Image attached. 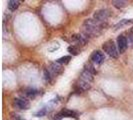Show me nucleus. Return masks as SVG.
<instances>
[{"label":"nucleus","mask_w":133,"mask_h":120,"mask_svg":"<svg viewBox=\"0 0 133 120\" xmlns=\"http://www.w3.org/2000/svg\"><path fill=\"white\" fill-rule=\"evenodd\" d=\"M104 27L103 24H100L98 21L94 19H86L83 22V25H82V29H83V32L85 33L86 36H96L100 33L101 29Z\"/></svg>","instance_id":"1"},{"label":"nucleus","mask_w":133,"mask_h":120,"mask_svg":"<svg viewBox=\"0 0 133 120\" xmlns=\"http://www.w3.org/2000/svg\"><path fill=\"white\" fill-rule=\"evenodd\" d=\"M102 49L110 57H112V58H117L118 57L119 51L117 50V47H116L115 43L113 42V40H108L106 42H104L103 43V46H102Z\"/></svg>","instance_id":"2"},{"label":"nucleus","mask_w":133,"mask_h":120,"mask_svg":"<svg viewBox=\"0 0 133 120\" xmlns=\"http://www.w3.org/2000/svg\"><path fill=\"white\" fill-rule=\"evenodd\" d=\"M110 11L108 9H99L95 11L93 14V19L98 21V22H104L110 16Z\"/></svg>","instance_id":"3"},{"label":"nucleus","mask_w":133,"mask_h":120,"mask_svg":"<svg viewBox=\"0 0 133 120\" xmlns=\"http://www.w3.org/2000/svg\"><path fill=\"white\" fill-rule=\"evenodd\" d=\"M90 59L92 60L93 63H96V64H101L104 62L105 60V55L102 51L100 50H94L93 52L90 55Z\"/></svg>","instance_id":"4"},{"label":"nucleus","mask_w":133,"mask_h":120,"mask_svg":"<svg viewBox=\"0 0 133 120\" xmlns=\"http://www.w3.org/2000/svg\"><path fill=\"white\" fill-rule=\"evenodd\" d=\"M117 46H118V51L119 53H124L125 50L127 49L128 46V41L127 38L124 35H120L117 38Z\"/></svg>","instance_id":"5"},{"label":"nucleus","mask_w":133,"mask_h":120,"mask_svg":"<svg viewBox=\"0 0 133 120\" xmlns=\"http://www.w3.org/2000/svg\"><path fill=\"white\" fill-rule=\"evenodd\" d=\"M13 104L16 108L21 109V110H27L30 107V103L26 99H23V98H15Z\"/></svg>","instance_id":"6"},{"label":"nucleus","mask_w":133,"mask_h":120,"mask_svg":"<svg viewBox=\"0 0 133 120\" xmlns=\"http://www.w3.org/2000/svg\"><path fill=\"white\" fill-rule=\"evenodd\" d=\"M63 117H73V118H76L77 117V113L73 111V110H69V109H62L59 113L55 116V119L60 120Z\"/></svg>","instance_id":"7"},{"label":"nucleus","mask_w":133,"mask_h":120,"mask_svg":"<svg viewBox=\"0 0 133 120\" xmlns=\"http://www.w3.org/2000/svg\"><path fill=\"white\" fill-rule=\"evenodd\" d=\"M64 68H62L61 64L57 63V62H54V63H51L50 64V67H49V71L50 73L53 74V75H59L63 72Z\"/></svg>","instance_id":"8"},{"label":"nucleus","mask_w":133,"mask_h":120,"mask_svg":"<svg viewBox=\"0 0 133 120\" xmlns=\"http://www.w3.org/2000/svg\"><path fill=\"white\" fill-rule=\"evenodd\" d=\"M76 87L78 88V90H79V91H85V90L90 89V87H91V83H89V82L84 81V80H82V79H80L79 78V81L77 82Z\"/></svg>","instance_id":"9"},{"label":"nucleus","mask_w":133,"mask_h":120,"mask_svg":"<svg viewBox=\"0 0 133 120\" xmlns=\"http://www.w3.org/2000/svg\"><path fill=\"white\" fill-rule=\"evenodd\" d=\"M71 40L73 41L74 43L76 44H81V45H84L86 43V39L84 36H82L81 34H74L71 36Z\"/></svg>","instance_id":"10"},{"label":"nucleus","mask_w":133,"mask_h":120,"mask_svg":"<svg viewBox=\"0 0 133 120\" xmlns=\"http://www.w3.org/2000/svg\"><path fill=\"white\" fill-rule=\"evenodd\" d=\"M133 23V19H122L120 20L119 22L114 26V30L116 31V30H118L120 28H123V27L125 26H128V25H130V24H132Z\"/></svg>","instance_id":"11"},{"label":"nucleus","mask_w":133,"mask_h":120,"mask_svg":"<svg viewBox=\"0 0 133 120\" xmlns=\"http://www.w3.org/2000/svg\"><path fill=\"white\" fill-rule=\"evenodd\" d=\"M80 79H82V80H84V81H87V82L91 83V82L93 81V74L90 73V72L87 71V70H83L82 73H81V75H80Z\"/></svg>","instance_id":"12"},{"label":"nucleus","mask_w":133,"mask_h":120,"mask_svg":"<svg viewBox=\"0 0 133 120\" xmlns=\"http://www.w3.org/2000/svg\"><path fill=\"white\" fill-rule=\"evenodd\" d=\"M20 5V1L18 0H10L8 1V9L10 11H15Z\"/></svg>","instance_id":"13"},{"label":"nucleus","mask_w":133,"mask_h":120,"mask_svg":"<svg viewBox=\"0 0 133 120\" xmlns=\"http://www.w3.org/2000/svg\"><path fill=\"white\" fill-rule=\"evenodd\" d=\"M24 94L28 98H34L37 95V90H35L33 88H27L26 90L24 91Z\"/></svg>","instance_id":"14"},{"label":"nucleus","mask_w":133,"mask_h":120,"mask_svg":"<svg viewBox=\"0 0 133 120\" xmlns=\"http://www.w3.org/2000/svg\"><path fill=\"white\" fill-rule=\"evenodd\" d=\"M112 5L114 7H116V8H124V7H126L127 5V2L126 1H122V0H113L112 1Z\"/></svg>","instance_id":"15"},{"label":"nucleus","mask_w":133,"mask_h":120,"mask_svg":"<svg viewBox=\"0 0 133 120\" xmlns=\"http://www.w3.org/2000/svg\"><path fill=\"white\" fill-rule=\"evenodd\" d=\"M71 59V57L70 56H63V57H60L58 59L56 60V62L57 63H59V64H68L69 63V61Z\"/></svg>","instance_id":"16"},{"label":"nucleus","mask_w":133,"mask_h":120,"mask_svg":"<svg viewBox=\"0 0 133 120\" xmlns=\"http://www.w3.org/2000/svg\"><path fill=\"white\" fill-rule=\"evenodd\" d=\"M68 51L69 53L72 54V55H78L79 54V49L76 45H70L68 47Z\"/></svg>","instance_id":"17"},{"label":"nucleus","mask_w":133,"mask_h":120,"mask_svg":"<svg viewBox=\"0 0 133 120\" xmlns=\"http://www.w3.org/2000/svg\"><path fill=\"white\" fill-rule=\"evenodd\" d=\"M48 112V110H47L46 108H41L39 111H37L36 113L34 114L36 117H42V116H45Z\"/></svg>","instance_id":"18"},{"label":"nucleus","mask_w":133,"mask_h":120,"mask_svg":"<svg viewBox=\"0 0 133 120\" xmlns=\"http://www.w3.org/2000/svg\"><path fill=\"white\" fill-rule=\"evenodd\" d=\"M84 70H87V71H89L90 73H92V74L96 73V70L94 69V66L91 65V64H86L85 67H84Z\"/></svg>","instance_id":"19"},{"label":"nucleus","mask_w":133,"mask_h":120,"mask_svg":"<svg viewBox=\"0 0 133 120\" xmlns=\"http://www.w3.org/2000/svg\"><path fill=\"white\" fill-rule=\"evenodd\" d=\"M44 75H45V79H46L47 81H50V80H51V73H50L49 70H45V71H44Z\"/></svg>","instance_id":"20"}]
</instances>
